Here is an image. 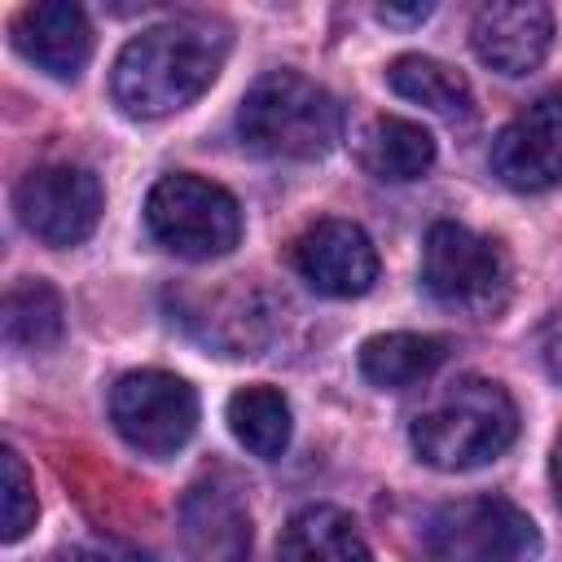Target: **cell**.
<instances>
[{
	"instance_id": "cell-10",
	"label": "cell",
	"mask_w": 562,
	"mask_h": 562,
	"mask_svg": "<svg viewBox=\"0 0 562 562\" xmlns=\"http://www.w3.org/2000/svg\"><path fill=\"white\" fill-rule=\"evenodd\" d=\"M294 268L325 299H360L378 281V250L356 220H316L294 241Z\"/></svg>"
},
{
	"instance_id": "cell-1",
	"label": "cell",
	"mask_w": 562,
	"mask_h": 562,
	"mask_svg": "<svg viewBox=\"0 0 562 562\" xmlns=\"http://www.w3.org/2000/svg\"><path fill=\"white\" fill-rule=\"evenodd\" d=\"M228 57V31L211 18H176L132 35L110 75L114 105L127 119H167L193 105Z\"/></svg>"
},
{
	"instance_id": "cell-11",
	"label": "cell",
	"mask_w": 562,
	"mask_h": 562,
	"mask_svg": "<svg viewBox=\"0 0 562 562\" xmlns=\"http://www.w3.org/2000/svg\"><path fill=\"white\" fill-rule=\"evenodd\" d=\"M470 44H474V57L496 75H509V79L531 75L553 44V13L540 0L479 4L470 22Z\"/></svg>"
},
{
	"instance_id": "cell-2",
	"label": "cell",
	"mask_w": 562,
	"mask_h": 562,
	"mask_svg": "<svg viewBox=\"0 0 562 562\" xmlns=\"http://www.w3.org/2000/svg\"><path fill=\"white\" fill-rule=\"evenodd\" d=\"M514 435H518V408L509 391L479 373L452 378L408 426L413 452L443 474H461L496 461L514 443Z\"/></svg>"
},
{
	"instance_id": "cell-9",
	"label": "cell",
	"mask_w": 562,
	"mask_h": 562,
	"mask_svg": "<svg viewBox=\"0 0 562 562\" xmlns=\"http://www.w3.org/2000/svg\"><path fill=\"white\" fill-rule=\"evenodd\" d=\"M492 176L514 193H549L562 184V92H540L496 132Z\"/></svg>"
},
{
	"instance_id": "cell-17",
	"label": "cell",
	"mask_w": 562,
	"mask_h": 562,
	"mask_svg": "<svg viewBox=\"0 0 562 562\" xmlns=\"http://www.w3.org/2000/svg\"><path fill=\"white\" fill-rule=\"evenodd\" d=\"M443 356L448 347L430 334H408V329L373 334L360 342V373L378 391H404V386L426 382L443 364Z\"/></svg>"
},
{
	"instance_id": "cell-3",
	"label": "cell",
	"mask_w": 562,
	"mask_h": 562,
	"mask_svg": "<svg viewBox=\"0 0 562 562\" xmlns=\"http://www.w3.org/2000/svg\"><path fill=\"white\" fill-rule=\"evenodd\" d=\"M237 136L250 154L312 162L342 140V105L299 70H263L237 105Z\"/></svg>"
},
{
	"instance_id": "cell-22",
	"label": "cell",
	"mask_w": 562,
	"mask_h": 562,
	"mask_svg": "<svg viewBox=\"0 0 562 562\" xmlns=\"http://www.w3.org/2000/svg\"><path fill=\"white\" fill-rule=\"evenodd\" d=\"M373 13H378L386 26H417V22L430 18V4H378Z\"/></svg>"
},
{
	"instance_id": "cell-21",
	"label": "cell",
	"mask_w": 562,
	"mask_h": 562,
	"mask_svg": "<svg viewBox=\"0 0 562 562\" xmlns=\"http://www.w3.org/2000/svg\"><path fill=\"white\" fill-rule=\"evenodd\" d=\"M0 492H4V527H0V540L13 544V540H22L35 527V514H40L35 483H31L18 448H4L0 452Z\"/></svg>"
},
{
	"instance_id": "cell-24",
	"label": "cell",
	"mask_w": 562,
	"mask_h": 562,
	"mask_svg": "<svg viewBox=\"0 0 562 562\" xmlns=\"http://www.w3.org/2000/svg\"><path fill=\"white\" fill-rule=\"evenodd\" d=\"M57 562H110V558H101V553H92V549H61Z\"/></svg>"
},
{
	"instance_id": "cell-13",
	"label": "cell",
	"mask_w": 562,
	"mask_h": 562,
	"mask_svg": "<svg viewBox=\"0 0 562 562\" xmlns=\"http://www.w3.org/2000/svg\"><path fill=\"white\" fill-rule=\"evenodd\" d=\"M13 48L53 79H79L92 57V22L70 0H40L18 9L13 18Z\"/></svg>"
},
{
	"instance_id": "cell-5",
	"label": "cell",
	"mask_w": 562,
	"mask_h": 562,
	"mask_svg": "<svg viewBox=\"0 0 562 562\" xmlns=\"http://www.w3.org/2000/svg\"><path fill=\"white\" fill-rule=\"evenodd\" d=\"M422 285L452 312L492 316L509 294V255L496 237L439 220L422 241Z\"/></svg>"
},
{
	"instance_id": "cell-14",
	"label": "cell",
	"mask_w": 562,
	"mask_h": 562,
	"mask_svg": "<svg viewBox=\"0 0 562 562\" xmlns=\"http://www.w3.org/2000/svg\"><path fill=\"white\" fill-rule=\"evenodd\" d=\"M356 162L382 184H408L435 167V136L400 114H373L356 132Z\"/></svg>"
},
{
	"instance_id": "cell-8",
	"label": "cell",
	"mask_w": 562,
	"mask_h": 562,
	"mask_svg": "<svg viewBox=\"0 0 562 562\" xmlns=\"http://www.w3.org/2000/svg\"><path fill=\"white\" fill-rule=\"evenodd\" d=\"M101 206H105L101 180L79 162L31 167L13 189V211L22 228L53 250L88 241L101 220Z\"/></svg>"
},
{
	"instance_id": "cell-6",
	"label": "cell",
	"mask_w": 562,
	"mask_h": 562,
	"mask_svg": "<svg viewBox=\"0 0 562 562\" xmlns=\"http://www.w3.org/2000/svg\"><path fill=\"white\" fill-rule=\"evenodd\" d=\"M435 562H536L540 531L505 496H465L430 509L422 527Z\"/></svg>"
},
{
	"instance_id": "cell-19",
	"label": "cell",
	"mask_w": 562,
	"mask_h": 562,
	"mask_svg": "<svg viewBox=\"0 0 562 562\" xmlns=\"http://www.w3.org/2000/svg\"><path fill=\"white\" fill-rule=\"evenodd\" d=\"M386 83L413 101V105H426L443 119H465L470 105H474V92L465 83L461 70L435 61V57H422V53H400L391 66H386Z\"/></svg>"
},
{
	"instance_id": "cell-20",
	"label": "cell",
	"mask_w": 562,
	"mask_h": 562,
	"mask_svg": "<svg viewBox=\"0 0 562 562\" xmlns=\"http://www.w3.org/2000/svg\"><path fill=\"white\" fill-rule=\"evenodd\" d=\"M0 321H4V342L9 347H18V351H48L61 338V325H66L61 294L48 281L26 277V281L9 285Z\"/></svg>"
},
{
	"instance_id": "cell-4",
	"label": "cell",
	"mask_w": 562,
	"mask_h": 562,
	"mask_svg": "<svg viewBox=\"0 0 562 562\" xmlns=\"http://www.w3.org/2000/svg\"><path fill=\"white\" fill-rule=\"evenodd\" d=\"M145 228L176 259L206 263L224 259L241 241V206L224 184L171 171L145 198Z\"/></svg>"
},
{
	"instance_id": "cell-18",
	"label": "cell",
	"mask_w": 562,
	"mask_h": 562,
	"mask_svg": "<svg viewBox=\"0 0 562 562\" xmlns=\"http://www.w3.org/2000/svg\"><path fill=\"white\" fill-rule=\"evenodd\" d=\"M228 430L246 452H255L263 461H277L290 448V430H294L290 400L277 386H263V382L241 386V391L228 395Z\"/></svg>"
},
{
	"instance_id": "cell-16",
	"label": "cell",
	"mask_w": 562,
	"mask_h": 562,
	"mask_svg": "<svg viewBox=\"0 0 562 562\" xmlns=\"http://www.w3.org/2000/svg\"><path fill=\"white\" fill-rule=\"evenodd\" d=\"M277 562H373V553L347 509L307 505L285 522L277 540Z\"/></svg>"
},
{
	"instance_id": "cell-7",
	"label": "cell",
	"mask_w": 562,
	"mask_h": 562,
	"mask_svg": "<svg viewBox=\"0 0 562 562\" xmlns=\"http://www.w3.org/2000/svg\"><path fill=\"white\" fill-rule=\"evenodd\" d=\"M110 422L127 448L171 457L198 430V391L167 369H132L110 391Z\"/></svg>"
},
{
	"instance_id": "cell-15",
	"label": "cell",
	"mask_w": 562,
	"mask_h": 562,
	"mask_svg": "<svg viewBox=\"0 0 562 562\" xmlns=\"http://www.w3.org/2000/svg\"><path fill=\"white\" fill-rule=\"evenodd\" d=\"M277 316H281V307L268 290L233 285L211 299V307L193 325V334L202 342L220 347L224 356H259L277 334Z\"/></svg>"
},
{
	"instance_id": "cell-23",
	"label": "cell",
	"mask_w": 562,
	"mask_h": 562,
	"mask_svg": "<svg viewBox=\"0 0 562 562\" xmlns=\"http://www.w3.org/2000/svg\"><path fill=\"white\" fill-rule=\"evenodd\" d=\"M549 483H553V496H558V505H562V430H558L553 452H549Z\"/></svg>"
},
{
	"instance_id": "cell-12",
	"label": "cell",
	"mask_w": 562,
	"mask_h": 562,
	"mask_svg": "<svg viewBox=\"0 0 562 562\" xmlns=\"http://www.w3.org/2000/svg\"><path fill=\"white\" fill-rule=\"evenodd\" d=\"M176 531L189 562H250V514L224 483H193L180 496Z\"/></svg>"
}]
</instances>
